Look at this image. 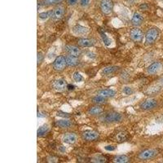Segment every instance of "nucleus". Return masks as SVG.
Instances as JSON below:
<instances>
[{
    "label": "nucleus",
    "mask_w": 163,
    "mask_h": 163,
    "mask_svg": "<svg viewBox=\"0 0 163 163\" xmlns=\"http://www.w3.org/2000/svg\"><path fill=\"white\" fill-rule=\"evenodd\" d=\"M160 31L156 27H152L147 30L145 33V43L147 45H152L159 38Z\"/></svg>",
    "instance_id": "1"
},
{
    "label": "nucleus",
    "mask_w": 163,
    "mask_h": 163,
    "mask_svg": "<svg viewBox=\"0 0 163 163\" xmlns=\"http://www.w3.org/2000/svg\"><path fill=\"white\" fill-rule=\"evenodd\" d=\"M66 64V57L64 55H59L53 62V68L56 71H62L65 68Z\"/></svg>",
    "instance_id": "2"
},
{
    "label": "nucleus",
    "mask_w": 163,
    "mask_h": 163,
    "mask_svg": "<svg viewBox=\"0 0 163 163\" xmlns=\"http://www.w3.org/2000/svg\"><path fill=\"white\" fill-rule=\"evenodd\" d=\"M100 7L102 12L108 15L112 12L114 8V2L113 0H101L100 3Z\"/></svg>",
    "instance_id": "3"
},
{
    "label": "nucleus",
    "mask_w": 163,
    "mask_h": 163,
    "mask_svg": "<svg viewBox=\"0 0 163 163\" xmlns=\"http://www.w3.org/2000/svg\"><path fill=\"white\" fill-rule=\"evenodd\" d=\"M104 120L106 122H119L122 120V116L117 112H109L104 115Z\"/></svg>",
    "instance_id": "4"
},
{
    "label": "nucleus",
    "mask_w": 163,
    "mask_h": 163,
    "mask_svg": "<svg viewBox=\"0 0 163 163\" xmlns=\"http://www.w3.org/2000/svg\"><path fill=\"white\" fill-rule=\"evenodd\" d=\"M130 39L135 42H140L142 41L143 38V33L142 30L140 29L138 27H135L133 29H130Z\"/></svg>",
    "instance_id": "5"
},
{
    "label": "nucleus",
    "mask_w": 163,
    "mask_h": 163,
    "mask_svg": "<svg viewBox=\"0 0 163 163\" xmlns=\"http://www.w3.org/2000/svg\"><path fill=\"white\" fill-rule=\"evenodd\" d=\"M157 154V151L153 148L145 149L139 154V158L141 160H149L153 158Z\"/></svg>",
    "instance_id": "6"
},
{
    "label": "nucleus",
    "mask_w": 163,
    "mask_h": 163,
    "mask_svg": "<svg viewBox=\"0 0 163 163\" xmlns=\"http://www.w3.org/2000/svg\"><path fill=\"white\" fill-rule=\"evenodd\" d=\"M67 82L63 78L56 79L52 82V87L57 91H64L65 89H67Z\"/></svg>",
    "instance_id": "7"
},
{
    "label": "nucleus",
    "mask_w": 163,
    "mask_h": 163,
    "mask_svg": "<svg viewBox=\"0 0 163 163\" xmlns=\"http://www.w3.org/2000/svg\"><path fill=\"white\" fill-rule=\"evenodd\" d=\"M162 68V64L159 61L153 62V64L151 65L147 68V73L148 74H156L157 73H159Z\"/></svg>",
    "instance_id": "8"
},
{
    "label": "nucleus",
    "mask_w": 163,
    "mask_h": 163,
    "mask_svg": "<svg viewBox=\"0 0 163 163\" xmlns=\"http://www.w3.org/2000/svg\"><path fill=\"white\" fill-rule=\"evenodd\" d=\"M157 105V101L155 99H148L145 101H143L142 104H140V108L143 110H151L154 108L156 107Z\"/></svg>",
    "instance_id": "9"
},
{
    "label": "nucleus",
    "mask_w": 163,
    "mask_h": 163,
    "mask_svg": "<svg viewBox=\"0 0 163 163\" xmlns=\"http://www.w3.org/2000/svg\"><path fill=\"white\" fill-rule=\"evenodd\" d=\"M82 136L83 138V140H87V141H94L99 137V134L95 130H85L82 134Z\"/></svg>",
    "instance_id": "10"
},
{
    "label": "nucleus",
    "mask_w": 163,
    "mask_h": 163,
    "mask_svg": "<svg viewBox=\"0 0 163 163\" xmlns=\"http://www.w3.org/2000/svg\"><path fill=\"white\" fill-rule=\"evenodd\" d=\"M65 52L68 53V55H73V56H78L81 54V49L77 46L73 45H66L65 47Z\"/></svg>",
    "instance_id": "11"
},
{
    "label": "nucleus",
    "mask_w": 163,
    "mask_h": 163,
    "mask_svg": "<svg viewBox=\"0 0 163 163\" xmlns=\"http://www.w3.org/2000/svg\"><path fill=\"white\" fill-rule=\"evenodd\" d=\"M72 31H73V33H75L76 35H85V34H87L88 33V32H89V29L87 28V27H84V26L77 25H75L73 27Z\"/></svg>",
    "instance_id": "12"
},
{
    "label": "nucleus",
    "mask_w": 163,
    "mask_h": 163,
    "mask_svg": "<svg viewBox=\"0 0 163 163\" xmlns=\"http://www.w3.org/2000/svg\"><path fill=\"white\" fill-rule=\"evenodd\" d=\"M62 140L65 143L73 144L77 141V135L74 133H66L63 135Z\"/></svg>",
    "instance_id": "13"
},
{
    "label": "nucleus",
    "mask_w": 163,
    "mask_h": 163,
    "mask_svg": "<svg viewBox=\"0 0 163 163\" xmlns=\"http://www.w3.org/2000/svg\"><path fill=\"white\" fill-rule=\"evenodd\" d=\"M143 22V16L139 12L134 13L133 16H132V18H131V23H132V25L135 26V27H138V26L141 25Z\"/></svg>",
    "instance_id": "14"
},
{
    "label": "nucleus",
    "mask_w": 163,
    "mask_h": 163,
    "mask_svg": "<svg viewBox=\"0 0 163 163\" xmlns=\"http://www.w3.org/2000/svg\"><path fill=\"white\" fill-rule=\"evenodd\" d=\"M64 14H65V8L62 6H59L53 10L52 18L55 20H58L61 19Z\"/></svg>",
    "instance_id": "15"
},
{
    "label": "nucleus",
    "mask_w": 163,
    "mask_h": 163,
    "mask_svg": "<svg viewBox=\"0 0 163 163\" xmlns=\"http://www.w3.org/2000/svg\"><path fill=\"white\" fill-rule=\"evenodd\" d=\"M78 45L82 47H91L95 44V41L90 39H80L78 41Z\"/></svg>",
    "instance_id": "16"
},
{
    "label": "nucleus",
    "mask_w": 163,
    "mask_h": 163,
    "mask_svg": "<svg viewBox=\"0 0 163 163\" xmlns=\"http://www.w3.org/2000/svg\"><path fill=\"white\" fill-rule=\"evenodd\" d=\"M66 64L68 66H76L79 64V60L78 56L68 55L66 56Z\"/></svg>",
    "instance_id": "17"
},
{
    "label": "nucleus",
    "mask_w": 163,
    "mask_h": 163,
    "mask_svg": "<svg viewBox=\"0 0 163 163\" xmlns=\"http://www.w3.org/2000/svg\"><path fill=\"white\" fill-rule=\"evenodd\" d=\"M98 95H100L104 97H114L116 95V91L113 90V89H104V90H100L98 91Z\"/></svg>",
    "instance_id": "18"
},
{
    "label": "nucleus",
    "mask_w": 163,
    "mask_h": 163,
    "mask_svg": "<svg viewBox=\"0 0 163 163\" xmlns=\"http://www.w3.org/2000/svg\"><path fill=\"white\" fill-rule=\"evenodd\" d=\"M55 125L61 128H69L72 126V122L68 119H61L55 122Z\"/></svg>",
    "instance_id": "19"
},
{
    "label": "nucleus",
    "mask_w": 163,
    "mask_h": 163,
    "mask_svg": "<svg viewBox=\"0 0 163 163\" xmlns=\"http://www.w3.org/2000/svg\"><path fill=\"white\" fill-rule=\"evenodd\" d=\"M50 130V127H49L48 125H43V126H41L38 129V131H37V134H38V136H43L45 135L46 134H47Z\"/></svg>",
    "instance_id": "20"
},
{
    "label": "nucleus",
    "mask_w": 163,
    "mask_h": 163,
    "mask_svg": "<svg viewBox=\"0 0 163 163\" xmlns=\"http://www.w3.org/2000/svg\"><path fill=\"white\" fill-rule=\"evenodd\" d=\"M91 101L94 103V104H105L107 102V98L102 96L100 95H98L92 98Z\"/></svg>",
    "instance_id": "21"
},
{
    "label": "nucleus",
    "mask_w": 163,
    "mask_h": 163,
    "mask_svg": "<svg viewBox=\"0 0 163 163\" xmlns=\"http://www.w3.org/2000/svg\"><path fill=\"white\" fill-rule=\"evenodd\" d=\"M103 113V108L100 106H94V107L90 108L88 109V114L90 115H99Z\"/></svg>",
    "instance_id": "22"
},
{
    "label": "nucleus",
    "mask_w": 163,
    "mask_h": 163,
    "mask_svg": "<svg viewBox=\"0 0 163 163\" xmlns=\"http://www.w3.org/2000/svg\"><path fill=\"white\" fill-rule=\"evenodd\" d=\"M117 70H118V67H117V66H108V67L104 68L102 70V73L105 75H110L116 73Z\"/></svg>",
    "instance_id": "23"
},
{
    "label": "nucleus",
    "mask_w": 163,
    "mask_h": 163,
    "mask_svg": "<svg viewBox=\"0 0 163 163\" xmlns=\"http://www.w3.org/2000/svg\"><path fill=\"white\" fill-rule=\"evenodd\" d=\"M100 38L102 39V42H104V44L105 46H109L112 43V40L108 37L107 34L104 32L100 31Z\"/></svg>",
    "instance_id": "24"
},
{
    "label": "nucleus",
    "mask_w": 163,
    "mask_h": 163,
    "mask_svg": "<svg viewBox=\"0 0 163 163\" xmlns=\"http://www.w3.org/2000/svg\"><path fill=\"white\" fill-rule=\"evenodd\" d=\"M114 162L116 163H126L129 162V157L127 155H118L114 159Z\"/></svg>",
    "instance_id": "25"
},
{
    "label": "nucleus",
    "mask_w": 163,
    "mask_h": 163,
    "mask_svg": "<svg viewBox=\"0 0 163 163\" xmlns=\"http://www.w3.org/2000/svg\"><path fill=\"white\" fill-rule=\"evenodd\" d=\"M52 15H53V10H50V11L39 13V17L41 20H47L50 17H52Z\"/></svg>",
    "instance_id": "26"
},
{
    "label": "nucleus",
    "mask_w": 163,
    "mask_h": 163,
    "mask_svg": "<svg viewBox=\"0 0 163 163\" xmlns=\"http://www.w3.org/2000/svg\"><path fill=\"white\" fill-rule=\"evenodd\" d=\"M161 90H162V87L160 86H153V87H151L148 89L147 93L148 95H156L158 92H160Z\"/></svg>",
    "instance_id": "27"
},
{
    "label": "nucleus",
    "mask_w": 163,
    "mask_h": 163,
    "mask_svg": "<svg viewBox=\"0 0 163 163\" xmlns=\"http://www.w3.org/2000/svg\"><path fill=\"white\" fill-rule=\"evenodd\" d=\"M62 1H64V0H42L40 3L42 4V6H51L53 4L61 3Z\"/></svg>",
    "instance_id": "28"
},
{
    "label": "nucleus",
    "mask_w": 163,
    "mask_h": 163,
    "mask_svg": "<svg viewBox=\"0 0 163 163\" xmlns=\"http://www.w3.org/2000/svg\"><path fill=\"white\" fill-rule=\"evenodd\" d=\"M116 139H117V142L119 143H122L124 141H126L127 139V134L125 133V132H119L117 134V136H116Z\"/></svg>",
    "instance_id": "29"
},
{
    "label": "nucleus",
    "mask_w": 163,
    "mask_h": 163,
    "mask_svg": "<svg viewBox=\"0 0 163 163\" xmlns=\"http://www.w3.org/2000/svg\"><path fill=\"white\" fill-rule=\"evenodd\" d=\"M73 79L76 82H82L84 80V78L82 77V75L80 73L75 72V73H73Z\"/></svg>",
    "instance_id": "30"
},
{
    "label": "nucleus",
    "mask_w": 163,
    "mask_h": 163,
    "mask_svg": "<svg viewBox=\"0 0 163 163\" xmlns=\"http://www.w3.org/2000/svg\"><path fill=\"white\" fill-rule=\"evenodd\" d=\"M93 162H98V163H102V162H106V159H105V157L103 156H100V155H99V156H94L92 160H91Z\"/></svg>",
    "instance_id": "31"
},
{
    "label": "nucleus",
    "mask_w": 163,
    "mask_h": 163,
    "mask_svg": "<svg viewBox=\"0 0 163 163\" xmlns=\"http://www.w3.org/2000/svg\"><path fill=\"white\" fill-rule=\"evenodd\" d=\"M122 92L124 94L127 95H130L134 93L133 89L130 87H124L123 89H122Z\"/></svg>",
    "instance_id": "32"
},
{
    "label": "nucleus",
    "mask_w": 163,
    "mask_h": 163,
    "mask_svg": "<svg viewBox=\"0 0 163 163\" xmlns=\"http://www.w3.org/2000/svg\"><path fill=\"white\" fill-rule=\"evenodd\" d=\"M89 3H90V0H80V1H79L80 6L83 7L88 6Z\"/></svg>",
    "instance_id": "33"
},
{
    "label": "nucleus",
    "mask_w": 163,
    "mask_h": 163,
    "mask_svg": "<svg viewBox=\"0 0 163 163\" xmlns=\"http://www.w3.org/2000/svg\"><path fill=\"white\" fill-rule=\"evenodd\" d=\"M104 149L107 150L108 152H113V151L116 150V147L114 146V145H107V146L104 147Z\"/></svg>",
    "instance_id": "34"
},
{
    "label": "nucleus",
    "mask_w": 163,
    "mask_h": 163,
    "mask_svg": "<svg viewBox=\"0 0 163 163\" xmlns=\"http://www.w3.org/2000/svg\"><path fill=\"white\" fill-rule=\"evenodd\" d=\"M56 115H57V116H59V117H65V118H68V117H69V115H68V114L64 113V112H60H60H58Z\"/></svg>",
    "instance_id": "35"
},
{
    "label": "nucleus",
    "mask_w": 163,
    "mask_h": 163,
    "mask_svg": "<svg viewBox=\"0 0 163 163\" xmlns=\"http://www.w3.org/2000/svg\"><path fill=\"white\" fill-rule=\"evenodd\" d=\"M78 0H67V3H68V5H70V6H73L75 5L76 3H78Z\"/></svg>",
    "instance_id": "36"
},
{
    "label": "nucleus",
    "mask_w": 163,
    "mask_h": 163,
    "mask_svg": "<svg viewBox=\"0 0 163 163\" xmlns=\"http://www.w3.org/2000/svg\"><path fill=\"white\" fill-rule=\"evenodd\" d=\"M148 7H148V5H147L146 3H143V4H141V5H140V10H148Z\"/></svg>",
    "instance_id": "37"
},
{
    "label": "nucleus",
    "mask_w": 163,
    "mask_h": 163,
    "mask_svg": "<svg viewBox=\"0 0 163 163\" xmlns=\"http://www.w3.org/2000/svg\"><path fill=\"white\" fill-rule=\"evenodd\" d=\"M43 58V55L42 54V52H39L38 53V63H41L42 62V60Z\"/></svg>",
    "instance_id": "38"
},
{
    "label": "nucleus",
    "mask_w": 163,
    "mask_h": 163,
    "mask_svg": "<svg viewBox=\"0 0 163 163\" xmlns=\"http://www.w3.org/2000/svg\"><path fill=\"white\" fill-rule=\"evenodd\" d=\"M74 86L72 84H68V86H67V89L68 90H69V91H72V90H73L74 89Z\"/></svg>",
    "instance_id": "39"
}]
</instances>
